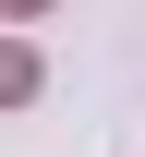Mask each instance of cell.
<instances>
[{"instance_id":"1","label":"cell","mask_w":145,"mask_h":157,"mask_svg":"<svg viewBox=\"0 0 145 157\" xmlns=\"http://www.w3.org/2000/svg\"><path fill=\"white\" fill-rule=\"evenodd\" d=\"M12 97H36V48H12V36H0V109H12Z\"/></svg>"},{"instance_id":"2","label":"cell","mask_w":145,"mask_h":157,"mask_svg":"<svg viewBox=\"0 0 145 157\" xmlns=\"http://www.w3.org/2000/svg\"><path fill=\"white\" fill-rule=\"evenodd\" d=\"M0 12H36V0H0Z\"/></svg>"}]
</instances>
